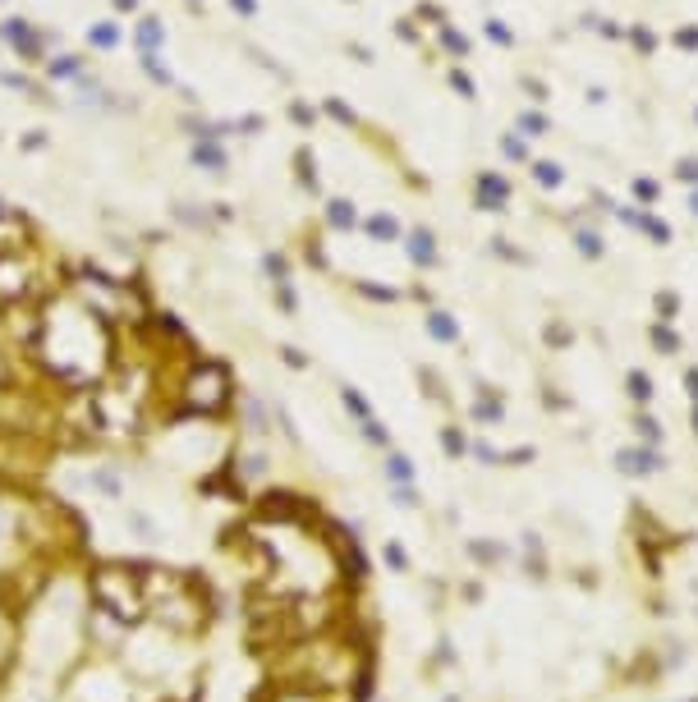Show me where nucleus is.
<instances>
[{"mask_svg":"<svg viewBox=\"0 0 698 702\" xmlns=\"http://www.w3.org/2000/svg\"><path fill=\"white\" fill-rule=\"evenodd\" d=\"M0 698H5V693H0Z\"/></svg>","mask_w":698,"mask_h":702,"instance_id":"nucleus-16","label":"nucleus"},{"mask_svg":"<svg viewBox=\"0 0 698 702\" xmlns=\"http://www.w3.org/2000/svg\"><path fill=\"white\" fill-rule=\"evenodd\" d=\"M143 74H148L157 87H170V69L161 65V55H157V51H143Z\"/></svg>","mask_w":698,"mask_h":702,"instance_id":"nucleus-10","label":"nucleus"},{"mask_svg":"<svg viewBox=\"0 0 698 702\" xmlns=\"http://www.w3.org/2000/svg\"><path fill=\"white\" fill-rule=\"evenodd\" d=\"M0 83H5V87H18V92H28V96H37V101H46V96H42V87H37L28 74H0Z\"/></svg>","mask_w":698,"mask_h":702,"instance_id":"nucleus-12","label":"nucleus"},{"mask_svg":"<svg viewBox=\"0 0 698 702\" xmlns=\"http://www.w3.org/2000/svg\"><path fill=\"white\" fill-rule=\"evenodd\" d=\"M193 165H202V170L221 174V170H226V152H221L216 143H198V147H193Z\"/></svg>","mask_w":698,"mask_h":702,"instance_id":"nucleus-7","label":"nucleus"},{"mask_svg":"<svg viewBox=\"0 0 698 702\" xmlns=\"http://www.w3.org/2000/svg\"><path fill=\"white\" fill-rule=\"evenodd\" d=\"M115 9H138V0H115Z\"/></svg>","mask_w":698,"mask_h":702,"instance_id":"nucleus-14","label":"nucleus"},{"mask_svg":"<svg viewBox=\"0 0 698 702\" xmlns=\"http://www.w3.org/2000/svg\"><path fill=\"white\" fill-rule=\"evenodd\" d=\"M253 702H349V698L313 689V684H299V679H276V684H262Z\"/></svg>","mask_w":698,"mask_h":702,"instance_id":"nucleus-3","label":"nucleus"},{"mask_svg":"<svg viewBox=\"0 0 698 702\" xmlns=\"http://www.w3.org/2000/svg\"><path fill=\"white\" fill-rule=\"evenodd\" d=\"M46 143H51V138H46V129H28L23 138H18V152H42Z\"/></svg>","mask_w":698,"mask_h":702,"instance_id":"nucleus-13","label":"nucleus"},{"mask_svg":"<svg viewBox=\"0 0 698 702\" xmlns=\"http://www.w3.org/2000/svg\"><path fill=\"white\" fill-rule=\"evenodd\" d=\"M79 486L92 496H101V501L120 505L124 491H129V464H115V459H92L79 468Z\"/></svg>","mask_w":698,"mask_h":702,"instance_id":"nucleus-2","label":"nucleus"},{"mask_svg":"<svg viewBox=\"0 0 698 702\" xmlns=\"http://www.w3.org/2000/svg\"><path fill=\"white\" fill-rule=\"evenodd\" d=\"M18 666H23V647H18V629H0V693L14 684Z\"/></svg>","mask_w":698,"mask_h":702,"instance_id":"nucleus-5","label":"nucleus"},{"mask_svg":"<svg viewBox=\"0 0 698 702\" xmlns=\"http://www.w3.org/2000/svg\"><path fill=\"white\" fill-rule=\"evenodd\" d=\"M0 321H5V308H0Z\"/></svg>","mask_w":698,"mask_h":702,"instance_id":"nucleus-15","label":"nucleus"},{"mask_svg":"<svg viewBox=\"0 0 698 702\" xmlns=\"http://www.w3.org/2000/svg\"><path fill=\"white\" fill-rule=\"evenodd\" d=\"M83 588H87V606L106 611L124 629H143L148 624V592H143L138 555H87Z\"/></svg>","mask_w":698,"mask_h":702,"instance_id":"nucleus-1","label":"nucleus"},{"mask_svg":"<svg viewBox=\"0 0 698 702\" xmlns=\"http://www.w3.org/2000/svg\"><path fill=\"white\" fill-rule=\"evenodd\" d=\"M239 423H244V432H267V413H262V404L257 399H244V404H239Z\"/></svg>","mask_w":698,"mask_h":702,"instance_id":"nucleus-8","label":"nucleus"},{"mask_svg":"<svg viewBox=\"0 0 698 702\" xmlns=\"http://www.w3.org/2000/svg\"><path fill=\"white\" fill-rule=\"evenodd\" d=\"M87 42H92V46H101V51L120 46V23H92V28H87Z\"/></svg>","mask_w":698,"mask_h":702,"instance_id":"nucleus-9","label":"nucleus"},{"mask_svg":"<svg viewBox=\"0 0 698 702\" xmlns=\"http://www.w3.org/2000/svg\"><path fill=\"white\" fill-rule=\"evenodd\" d=\"M46 69H51V78H79L83 60H79V55H60V60H51Z\"/></svg>","mask_w":698,"mask_h":702,"instance_id":"nucleus-11","label":"nucleus"},{"mask_svg":"<svg viewBox=\"0 0 698 702\" xmlns=\"http://www.w3.org/2000/svg\"><path fill=\"white\" fill-rule=\"evenodd\" d=\"M133 42H138V51H157V46L166 42V28H161V18H143L138 33H133Z\"/></svg>","mask_w":698,"mask_h":702,"instance_id":"nucleus-6","label":"nucleus"},{"mask_svg":"<svg viewBox=\"0 0 698 702\" xmlns=\"http://www.w3.org/2000/svg\"><path fill=\"white\" fill-rule=\"evenodd\" d=\"M124 528H129V537H138L143 546H166V528H161L143 505H124Z\"/></svg>","mask_w":698,"mask_h":702,"instance_id":"nucleus-4","label":"nucleus"}]
</instances>
